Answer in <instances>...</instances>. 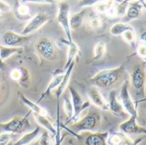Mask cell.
I'll return each mask as SVG.
<instances>
[{
	"label": "cell",
	"instance_id": "obj_3",
	"mask_svg": "<svg viewBox=\"0 0 146 145\" xmlns=\"http://www.w3.org/2000/svg\"><path fill=\"white\" fill-rule=\"evenodd\" d=\"M131 83L139 97H145L146 71L145 63H137L130 75Z\"/></svg>",
	"mask_w": 146,
	"mask_h": 145
},
{
	"label": "cell",
	"instance_id": "obj_7",
	"mask_svg": "<svg viewBox=\"0 0 146 145\" xmlns=\"http://www.w3.org/2000/svg\"><path fill=\"white\" fill-rule=\"evenodd\" d=\"M129 82L125 79L121 85L120 91V99L121 103L122 104L125 111L130 115V116H138L137 104L133 101L130 93H129Z\"/></svg>",
	"mask_w": 146,
	"mask_h": 145
},
{
	"label": "cell",
	"instance_id": "obj_19",
	"mask_svg": "<svg viewBox=\"0 0 146 145\" xmlns=\"http://www.w3.org/2000/svg\"><path fill=\"white\" fill-rule=\"evenodd\" d=\"M86 13V8H84L80 12L72 14L69 15V26H70L71 30L78 29L82 25Z\"/></svg>",
	"mask_w": 146,
	"mask_h": 145
},
{
	"label": "cell",
	"instance_id": "obj_45",
	"mask_svg": "<svg viewBox=\"0 0 146 145\" xmlns=\"http://www.w3.org/2000/svg\"><path fill=\"white\" fill-rule=\"evenodd\" d=\"M138 1H139V3H140L141 4H142V3H145V2H146V0H138Z\"/></svg>",
	"mask_w": 146,
	"mask_h": 145
},
{
	"label": "cell",
	"instance_id": "obj_31",
	"mask_svg": "<svg viewBox=\"0 0 146 145\" xmlns=\"http://www.w3.org/2000/svg\"><path fill=\"white\" fill-rule=\"evenodd\" d=\"M122 37L124 38V40L128 43L129 44H131L132 46L135 45V41H136V33L134 32L133 29L132 30H127L123 34Z\"/></svg>",
	"mask_w": 146,
	"mask_h": 145
},
{
	"label": "cell",
	"instance_id": "obj_1",
	"mask_svg": "<svg viewBox=\"0 0 146 145\" xmlns=\"http://www.w3.org/2000/svg\"><path fill=\"white\" fill-rule=\"evenodd\" d=\"M125 77V68L120 66L115 68L105 69L98 73L92 77L90 81L98 88L109 89L115 87L120 84L121 81H124Z\"/></svg>",
	"mask_w": 146,
	"mask_h": 145
},
{
	"label": "cell",
	"instance_id": "obj_21",
	"mask_svg": "<svg viewBox=\"0 0 146 145\" xmlns=\"http://www.w3.org/2000/svg\"><path fill=\"white\" fill-rule=\"evenodd\" d=\"M63 75L64 73L62 74H58V75H53V78L51 79V80L50 81V84L49 85L47 86V88L45 89V91L43 92V94L41 95V97H39V99L38 100V103H39L42 99H44L45 97H47L48 95H50V93L56 89L58 87V85L61 84L62 80V78H63Z\"/></svg>",
	"mask_w": 146,
	"mask_h": 145
},
{
	"label": "cell",
	"instance_id": "obj_50",
	"mask_svg": "<svg viewBox=\"0 0 146 145\" xmlns=\"http://www.w3.org/2000/svg\"><path fill=\"white\" fill-rule=\"evenodd\" d=\"M145 3H146V2H145Z\"/></svg>",
	"mask_w": 146,
	"mask_h": 145
},
{
	"label": "cell",
	"instance_id": "obj_20",
	"mask_svg": "<svg viewBox=\"0 0 146 145\" xmlns=\"http://www.w3.org/2000/svg\"><path fill=\"white\" fill-rule=\"evenodd\" d=\"M40 132H41L40 126H37L33 131L24 134L19 140H17L13 145H28L38 138V136L40 134Z\"/></svg>",
	"mask_w": 146,
	"mask_h": 145
},
{
	"label": "cell",
	"instance_id": "obj_30",
	"mask_svg": "<svg viewBox=\"0 0 146 145\" xmlns=\"http://www.w3.org/2000/svg\"><path fill=\"white\" fill-rule=\"evenodd\" d=\"M63 108H64V111L68 116V121H66L68 122L71 118L73 117L74 115V107H73V103H72V101L68 98V97H64V104H63Z\"/></svg>",
	"mask_w": 146,
	"mask_h": 145
},
{
	"label": "cell",
	"instance_id": "obj_43",
	"mask_svg": "<svg viewBox=\"0 0 146 145\" xmlns=\"http://www.w3.org/2000/svg\"><path fill=\"white\" fill-rule=\"evenodd\" d=\"M140 40H141V42L146 44V31H144V32H141V34H140Z\"/></svg>",
	"mask_w": 146,
	"mask_h": 145
},
{
	"label": "cell",
	"instance_id": "obj_29",
	"mask_svg": "<svg viewBox=\"0 0 146 145\" xmlns=\"http://www.w3.org/2000/svg\"><path fill=\"white\" fill-rule=\"evenodd\" d=\"M133 1H137V0H122L121 3H120L117 6H115L116 16L123 17L126 15V12H127V9L129 3L133 2Z\"/></svg>",
	"mask_w": 146,
	"mask_h": 145
},
{
	"label": "cell",
	"instance_id": "obj_38",
	"mask_svg": "<svg viewBox=\"0 0 146 145\" xmlns=\"http://www.w3.org/2000/svg\"><path fill=\"white\" fill-rule=\"evenodd\" d=\"M100 1L102 0H80L78 3V5L80 8H86L90 6H94L96 3H98Z\"/></svg>",
	"mask_w": 146,
	"mask_h": 145
},
{
	"label": "cell",
	"instance_id": "obj_5",
	"mask_svg": "<svg viewBox=\"0 0 146 145\" xmlns=\"http://www.w3.org/2000/svg\"><path fill=\"white\" fill-rule=\"evenodd\" d=\"M69 11H70V5L67 1H61L58 3V12L56 15V20L58 23L63 28L66 36L68 41H73L71 29L69 26Z\"/></svg>",
	"mask_w": 146,
	"mask_h": 145
},
{
	"label": "cell",
	"instance_id": "obj_14",
	"mask_svg": "<svg viewBox=\"0 0 146 145\" xmlns=\"http://www.w3.org/2000/svg\"><path fill=\"white\" fill-rule=\"evenodd\" d=\"M142 9H143V6L138 0L129 3L126 15L122 17L123 22L128 23L129 21L139 18Z\"/></svg>",
	"mask_w": 146,
	"mask_h": 145
},
{
	"label": "cell",
	"instance_id": "obj_17",
	"mask_svg": "<svg viewBox=\"0 0 146 145\" xmlns=\"http://www.w3.org/2000/svg\"><path fill=\"white\" fill-rule=\"evenodd\" d=\"M74 64H75L74 62L70 64V66L68 68V69L64 73V75H63V78H62V80L61 84L55 90V95H56V98L58 100L61 97V96L62 95V93L64 92L65 89L68 87V85L69 83V79H70V77H71V73H72V72L74 70Z\"/></svg>",
	"mask_w": 146,
	"mask_h": 145
},
{
	"label": "cell",
	"instance_id": "obj_42",
	"mask_svg": "<svg viewBox=\"0 0 146 145\" xmlns=\"http://www.w3.org/2000/svg\"><path fill=\"white\" fill-rule=\"evenodd\" d=\"M145 139H146V135H143V136H141L140 138H137V139H135L134 141H133V144L132 145H139Z\"/></svg>",
	"mask_w": 146,
	"mask_h": 145
},
{
	"label": "cell",
	"instance_id": "obj_44",
	"mask_svg": "<svg viewBox=\"0 0 146 145\" xmlns=\"http://www.w3.org/2000/svg\"><path fill=\"white\" fill-rule=\"evenodd\" d=\"M6 68V64L4 63V62H3L0 58V69H4Z\"/></svg>",
	"mask_w": 146,
	"mask_h": 145
},
{
	"label": "cell",
	"instance_id": "obj_23",
	"mask_svg": "<svg viewBox=\"0 0 146 145\" xmlns=\"http://www.w3.org/2000/svg\"><path fill=\"white\" fill-rule=\"evenodd\" d=\"M23 51L22 47H10L0 44V58L3 62L15 54H19Z\"/></svg>",
	"mask_w": 146,
	"mask_h": 145
},
{
	"label": "cell",
	"instance_id": "obj_25",
	"mask_svg": "<svg viewBox=\"0 0 146 145\" xmlns=\"http://www.w3.org/2000/svg\"><path fill=\"white\" fill-rule=\"evenodd\" d=\"M133 29L128 23L125 22H117L114 24L110 27V33L114 36H120L122 35L126 31Z\"/></svg>",
	"mask_w": 146,
	"mask_h": 145
},
{
	"label": "cell",
	"instance_id": "obj_8",
	"mask_svg": "<svg viewBox=\"0 0 146 145\" xmlns=\"http://www.w3.org/2000/svg\"><path fill=\"white\" fill-rule=\"evenodd\" d=\"M68 89H69V92H70L71 99H72L71 101H72L73 107H74V115H73V117L71 118V120L68 122H67V123L64 124L65 126H67L70 121L76 122L78 117L80 115V113L82 111H84L86 109L89 108L90 105H91V103L90 102H83V99H82L80 94L74 87L69 86Z\"/></svg>",
	"mask_w": 146,
	"mask_h": 145
},
{
	"label": "cell",
	"instance_id": "obj_32",
	"mask_svg": "<svg viewBox=\"0 0 146 145\" xmlns=\"http://www.w3.org/2000/svg\"><path fill=\"white\" fill-rule=\"evenodd\" d=\"M34 145H54L52 143V140L48 133V132H44L41 135V137L37 140V142Z\"/></svg>",
	"mask_w": 146,
	"mask_h": 145
},
{
	"label": "cell",
	"instance_id": "obj_10",
	"mask_svg": "<svg viewBox=\"0 0 146 145\" xmlns=\"http://www.w3.org/2000/svg\"><path fill=\"white\" fill-rule=\"evenodd\" d=\"M50 16L44 13H38L33 17H32L27 24L25 26L23 30L21 31L22 35H30L33 32L38 30L41 26H43L46 22L50 21Z\"/></svg>",
	"mask_w": 146,
	"mask_h": 145
},
{
	"label": "cell",
	"instance_id": "obj_26",
	"mask_svg": "<svg viewBox=\"0 0 146 145\" xmlns=\"http://www.w3.org/2000/svg\"><path fill=\"white\" fill-rule=\"evenodd\" d=\"M61 120H60V105L59 101H57L56 104V134H55V144L54 145H61L62 138L61 137Z\"/></svg>",
	"mask_w": 146,
	"mask_h": 145
},
{
	"label": "cell",
	"instance_id": "obj_34",
	"mask_svg": "<svg viewBox=\"0 0 146 145\" xmlns=\"http://www.w3.org/2000/svg\"><path fill=\"white\" fill-rule=\"evenodd\" d=\"M21 79L20 80V85L23 87H27V82L30 80V74L27 68H21Z\"/></svg>",
	"mask_w": 146,
	"mask_h": 145
},
{
	"label": "cell",
	"instance_id": "obj_18",
	"mask_svg": "<svg viewBox=\"0 0 146 145\" xmlns=\"http://www.w3.org/2000/svg\"><path fill=\"white\" fill-rule=\"evenodd\" d=\"M18 94H19V97H20L21 101L25 105H27V106L30 109V110L32 111V113H35V114H38V115H42V116H48V111H47L45 109L41 108V107L38 106L37 103H35L30 101V100H29L28 98H27L22 93H20V92H19Z\"/></svg>",
	"mask_w": 146,
	"mask_h": 145
},
{
	"label": "cell",
	"instance_id": "obj_40",
	"mask_svg": "<svg viewBox=\"0 0 146 145\" xmlns=\"http://www.w3.org/2000/svg\"><path fill=\"white\" fill-rule=\"evenodd\" d=\"M11 10V6L6 2L0 0V13H8Z\"/></svg>",
	"mask_w": 146,
	"mask_h": 145
},
{
	"label": "cell",
	"instance_id": "obj_28",
	"mask_svg": "<svg viewBox=\"0 0 146 145\" xmlns=\"http://www.w3.org/2000/svg\"><path fill=\"white\" fill-rule=\"evenodd\" d=\"M105 51H106V44L103 41L98 42L94 48V56L92 60L93 61L100 60L105 54Z\"/></svg>",
	"mask_w": 146,
	"mask_h": 145
},
{
	"label": "cell",
	"instance_id": "obj_48",
	"mask_svg": "<svg viewBox=\"0 0 146 145\" xmlns=\"http://www.w3.org/2000/svg\"><path fill=\"white\" fill-rule=\"evenodd\" d=\"M53 1H55V2H56V1H66V0H53Z\"/></svg>",
	"mask_w": 146,
	"mask_h": 145
},
{
	"label": "cell",
	"instance_id": "obj_11",
	"mask_svg": "<svg viewBox=\"0 0 146 145\" xmlns=\"http://www.w3.org/2000/svg\"><path fill=\"white\" fill-rule=\"evenodd\" d=\"M137 117L138 116H130L128 120L122 122L119 128L121 132L125 135H131V134H141L146 135V128L139 126L137 123Z\"/></svg>",
	"mask_w": 146,
	"mask_h": 145
},
{
	"label": "cell",
	"instance_id": "obj_2",
	"mask_svg": "<svg viewBox=\"0 0 146 145\" xmlns=\"http://www.w3.org/2000/svg\"><path fill=\"white\" fill-rule=\"evenodd\" d=\"M101 122V116L100 115L94 110H91L86 116H84L80 121H77L71 126V130L75 133H80L81 132L89 131V132H95Z\"/></svg>",
	"mask_w": 146,
	"mask_h": 145
},
{
	"label": "cell",
	"instance_id": "obj_24",
	"mask_svg": "<svg viewBox=\"0 0 146 145\" xmlns=\"http://www.w3.org/2000/svg\"><path fill=\"white\" fill-rule=\"evenodd\" d=\"M33 116H34L36 121L38 122V124L39 126H41L44 128H45L47 131H49L53 135L56 134V128L54 127V126L50 121V120L48 119L47 116H42V115H39L38 114H35V113H33Z\"/></svg>",
	"mask_w": 146,
	"mask_h": 145
},
{
	"label": "cell",
	"instance_id": "obj_12",
	"mask_svg": "<svg viewBox=\"0 0 146 145\" xmlns=\"http://www.w3.org/2000/svg\"><path fill=\"white\" fill-rule=\"evenodd\" d=\"M87 95L90 99V102L92 103L96 107L103 110H109L108 103L105 101V99L104 98L102 93L100 92L98 87L93 85L91 88H89L87 91Z\"/></svg>",
	"mask_w": 146,
	"mask_h": 145
},
{
	"label": "cell",
	"instance_id": "obj_49",
	"mask_svg": "<svg viewBox=\"0 0 146 145\" xmlns=\"http://www.w3.org/2000/svg\"><path fill=\"white\" fill-rule=\"evenodd\" d=\"M2 18H3V15H2L0 14V20H2Z\"/></svg>",
	"mask_w": 146,
	"mask_h": 145
},
{
	"label": "cell",
	"instance_id": "obj_4",
	"mask_svg": "<svg viewBox=\"0 0 146 145\" xmlns=\"http://www.w3.org/2000/svg\"><path fill=\"white\" fill-rule=\"evenodd\" d=\"M31 113L32 111L29 110L24 117L16 116L6 123H0V129L4 131V132H11L14 134L23 132L27 128H29L31 126L28 120Z\"/></svg>",
	"mask_w": 146,
	"mask_h": 145
},
{
	"label": "cell",
	"instance_id": "obj_15",
	"mask_svg": "<svg viewBox=\"0 0 146 145\" xmlns=\"http://www.w3.org/2000/svg\"><path fill=\"white\" fill-rule=\"evenodd\" d=\"M61 42L68 46V59H67V62H66V63H65V65L63 67V69L67 70L68 68L70 66V64L74 62V60L77 58L78 55L80 54V48H79V46L75 43H74L73 41H68V39L66 40V39L62 38Z\"/></svg>",
	"mask_w": 146,
	"mask_h": 145
},
{
	"label": "cell",
	"instance_id": "obj_13",
	"mask_svg": "<svg viewBox=\"0 0 146 145\" xmlns=\"http://www.w3.org/2000/svg\"><path fill=\"white\" fill-rule=\"evenodd\" d=\"M108 106H109V110H110L114 115L121 118H125L127 116V113L125 111L121 102H119V100L117 99L115 91H111L110 92Z\"/></svg>",
	"mask_w": 146,
	"mask_h": 145
},
{
	"label": "cell",
	"instance_id": "obj_47",
	"mask_svg": "<svg viewBox=\"0 0 146 145\" xmlns=\"http://www.w3.org/2000/svg\"><path fill=\"white\" fill-rule=\"evenodd\" d=\"M8 143H0V145H7Z\"/></svg>",
	"mask_w": 146,
	"mask_h": 145
},
{
	"label": "cell",
	"instance_id": "obj_35",
	"mask_svg": "<svg viewBox=\"0 0 146 145\" xmlns=\"http://www.w3.org/2000/svg\"><path fill=\"white\" fill-rule=\"evenodd\" d=\"M89 25L93 29H98L102 26V19L98 15H93L90 18Z\"/></svg>",
	"mask_w": 146,
	"mask_h": 145
},
{
	"label": "cell",
	"instance_id": "obj_41",
	"mask_svg": "<svg viewBox=\"0 0 146 145\" xmlns=\"http://www.w3.org/2000/svg\"><path fill=\"white\" fill-rule=\"evenodd\" d=\"M21 3H53L55 1L53 0H21Z\"/></svg>",
	"mask_w": 146,
	"mask_h": 145
},
{
	"label": "cell",
	"instance_id": "obj_22",
	"mask_svg": "<svg viewBox=\"0 0 146 145\" xmlns=\"http://www.w3.org/2000/svg\"><path fill=\"white\" fill-rule=\"evenodd\" d=\"M15 13L18 19L21 21H26L31 19V15L29 14V8L25 3L16 1L15 5Z\"/></svg>",
	"mask_w": 146,
	"mask_h": 145
},
{
	"label": "cell",
	"instance_id": "obj_37",
	"mask_svg": "<svg viewBox=\"0 0 146 145\" xmlns=\"http://www.w3.org/2000/svg\"><path fill=\"white\" fill-rule=\"evenodd\" d=\"M136 51H137L138 56H139L141 59H143L144 61H146V44L145 43L141 42V43L139 44V46L137 47Z\"/></svg>",
	"mask_w": 146,
	"mask_h": 145
},
{
	"label": "cell",
	"instance_id": "obj_36",
	"mask_svg": "<svg viewBox=\"0 0 146 145\" xmlns=\"http://www.w3.org/2000/svg\"><path fill=\"white\" fill-rule=\"evenodd\" d=\"M9 77L12 80L16 81V82H20V80L21 79V68H15L12 69L9 73Z\"/></svg>",
	"mask_w": 146,
	"mask_h": 145
},
{
	"label": "cell",
	"instance_id": "obj_39",
	"mask_svg": "<svg viewBox=\"0 0 146 145\" xmlns=\"http://www.w3.org/2000/svg\"><path fill=\"white\" fill-rule=\"evenodd\" d=\"M14 136H15V134L11 133V132L1 133L0 134V143H9Z\"/></svg>",
	"mask_w": 146,
	"mask_h": 145
},
{
	"label": "cell",
	"instance_id": "obj_9",
	"mask_svg": "<svg viewBox=\"0 0 146 145\" xmlns=\"http://www.w3.org/2000/svg\"><path fill=\"white\" fill-rule=\"evenodd\" d=\"M32 36L30 35H22L18 34L11 30L6 31L2 36V41L3 45L10 47H22L26 44Z\"/></svg>",
	"mask_w": 146,
	"mask_h": 145
},
{
	"label": "cell",
	"instance_id": "obj_16",
	"mask_svg": "<svg viewBox=\"0 0 146 145\" xmlns=\"http://www.w3.org/2000/svg\"><path fill=\"white\" fill-rule=\"evenodd\" d=\"M109 132H92L90 133L85 139L86 145H107V138Z\"/></svg>",
	"mask_w": 146,
	"mask_h": 145
},
{
	"label": "cell",
	"instance_id": "obj_27",
	"mask_svg": "<svg viewBox=\"0 0 146 145\" xmlns=\"http://www.w3.org/2000/svg\"><path fill=\"white\" fill-rule=\"evenodd\" d=\"M115 4V0H102L94 5L95 9L98 13H107Z\"/></svg>",
	"mask_w": 146,
	"mask_h": 145
},
{
	"label": "cell",
	"instance_id": "obj_46",
	"mask_svg": "<svg viewBox=\"0 0 146 145\" xmlns=\"http://www.w3.org/2000/svg\"><path fill=\"white\" fill-rule=\"evenodd\" d=\"M142 6H143V8H144V9H145V10H146V3H142Z\"/></svg>",
	"mask_w": 146,
	"mask_h": 145
},
{
	"label": "cell",
	"instance_id": "obj_6",
	"mask_svg": "<svg viewBox=\"0 0 146 145\" xmlns=\"http://www.w3.org/2000/svg\"><path fill=\"white\" fill-rule=\"evenodd\" d=\"M35 50L41 57L47 61H53L56 58L57 52L56 46L47 38H39L35 44Z\"/></svg>",
	"mask_w": 146,
	"mask_h": 145
},
{
	"label": "cell",
	"instance_id": "obj_33",
	"mask_svg": "<svg viewBox=\"0 0 146 145\" xmlns=\"http://www.w3.org/2000/svg\"><path fill=\"white\" fill-rule=\"evenodd\" d=\"M124 134H113L109 136L107 138V144L109 145H119L123 140Z\"/></svg>",
	"mask_w": 146,
	"mask_h": 145
}]
</instances>
